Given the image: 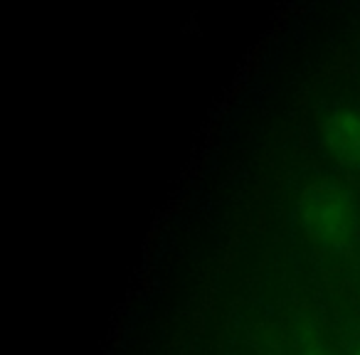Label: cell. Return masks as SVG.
Here are the masks:
<instances>
[{
	"label": "cell",
	"mask_w": 360,
	"mask_h": 355,
	"mask_svg": "<svg viewBox=\"0 0 360 355\" xmlns=\"http://www.w3.org/2000/svg\"><path fill=\"white\" fill-rule=\"evenodd\" d=\"M299 225L314 245L338 252L358 240V207L340 188L311 186L301 195Z\"/></svg>",
	"instance_id": "1"
},
{
	"label": "cell",
	"mask_w": 360,
	"mask_h": 355,
	"mask_svg": "<svg viewBox=\"0 0 360 355\" xmlns=\"http://www.w3.org/2000/svg\"><path fill=\"white\" fill-rule=\"evenodd\" d=\"M355 355H360V345H358V350H355Z\"/></svg>",
	"instance_id": "3"
},
{
	"label": "cell",
	"mask_w": 360,
	"mask_h": 355,
	"mask_svg": "<svg viewBox=\"0 0 360 355\" xmlns=\"http://www.w3.org/2000/svg\"><path fill=\"white\" fill-rule=\"evenodd\" d=\"M326 148L345 165L360 168V111L335 109L321 124Z\"/></svg>",
	"instance_id": "2"
}]
</instances>
